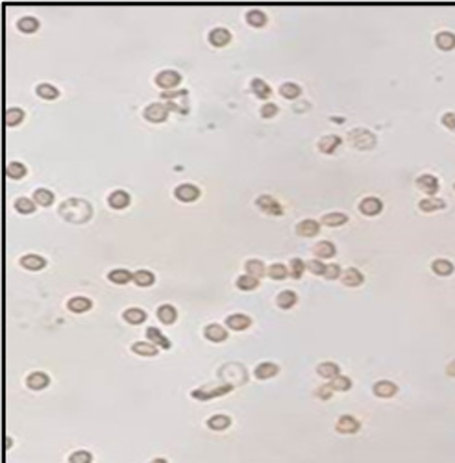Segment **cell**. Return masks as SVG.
<instances>
[{
  "label": "cell",
  "mask_w": 455,
  "mask_h": 463,
  "mask_svg": "<svg viewBox=\"0 0 455 463\" xmlns=\"http://www.w3.org/2000/svg\"><path fill=\"white\" fill-rule=\"evenodd\" d=\"M132 350L139 356H155L157 354V346H155L154 343H145V341H137V343H134V345H132Z\"/></svg>",
  "instance_id": "obj_33"
},
{
  "label": "cell",
  "mask_w": 455,
  "mask_h": 463,
  "mask_svg": "<svg viewBox=\"0 0 455 463\" xmlns=\"http://www.w3.org/2000/svg\"><path fill=\"white\" fill-rule=\"evenodd\" d=\"M316 372L322 378H332L333 380L335 376H339V365L333 363V361H324V363H320V365L316 367Z\"/></svg>",
  "instance_id": "obj_29"
},
{
  "label": "cell",
  "mask_w": 455,
  "mask_h": 463,
  "mask_svg": "<svg viewBox=\"0 0 455 463\" xmlns=\"http://www.w3.org/2000/svg\"><path fill=\"white\" fill-rule=\"evenodd\" d=\"M332 391H333L332 385H320V388L316 389V397H318V399L326 400V399H329V397H332Z\"/></svg>",
  "instance_id": "obj_57"
},
{
  "label": "cell",
  "mask_w": 455,
  "mask_h": 463,
  "mask_svg": "<svg viewBox=\"0 0 455 463\" xmlns=\"http://www.w3.org/2000/svg\"><path fill=\"white\" fill-rule=\"evenodd\" d=\"M6 174L10 178H13V180H19V178H22L26 174V167L19 162H10L8 167H6Z\"/></svg>",
  "instance_id": "obj_42"
},
{
  "label": "cell",
  "mask_w": 455,
  "mask_h": 463,
  "mask_svg": "<svg viewBox=\"0 0 455 463\" xmlns=\"http://www.w3.org/2000/svg\"><path fill=\"white\" fill-rule=\"evenodd\" d=\"M278 113V106L274 102H267V104H263L261 106V115L265 119L267 117H274V115Z\"/></svg>",
  "instance_id": "obj_54"
},
{
  "label": "cell",
  "mask_w": 455,
  "mask_h": 463,
  "mask_svg": "<svg viewBox=\"0 0 455 463\" xmlns=\"http://www.w3.org/2000/svg\"><path fill=\"white\" fill-rule=\"evenodd\" d=\"M398 388L392 382H387V380H381V382L374 383V393L381 399H389L392 395H396Z\"/></svg>",
  "instance_id": "obj_23"
},
{
  "label": "cell",
  "mask_w": 455,
  "mask_h": 463,
  "mask_svg": "<svg viewBox=\"0 0 455 463\" xmlns=\"http://www.w3.org/2000/svg\"><path fill=\"white\" fill-rule=\"evenodd\" d=\"M252 91L256 93V97H259V98H268L270 97V86H268L267 82H263L261 78H254L252 80Z\"/></svg>",
  "instance_id": "obj_34"
},
{
  "label": "cell",
  "mask_w": 455,
  "mask_h": 463,
  "mask_svg": "<svg viewBox=\"0 0 455 463\" xmlns=\"http://www.w3.org/2000/svg\"><path fill=\"white\" fill-rule=\"evenodd\" d=\"M178 313L176 310H174V306H171V304H163V306L157 307V319H159L163 324H172L174 321H176Z\"/></svg>",
  "instance_id": "obj_24"
},
{
  "label": "cell",
  "mask_w": 455,
  "mask_h": 463,
  "mask_svg": "<svg viewBox=\"0 0 455 463\" xmlns=\"http://www.w3.org/2000/svg\"><path fill=\"white\" fill-rule=\"evenodd\" d=\"M150 463H167V459H163V458H155V459H152Z\"/></svg>",
  "instance_id": "obj_59"
},
{
  "label": "cell",
  "mask_w": 455,
  "mask_h": 463,
  "mask_svg": "<svg viewBox=\"0 0 455 463\" xmlns=\"http://www.w3.org/2000/svg\"><path fill=\"white\" fill-rule=\"evenodd\" d=\"M417 185L422 189L426 195H429V197L439 191V180H437L433 174H422V176H418Z\"/></svg>",
  "instance_id": "obj_9"
},
{
  "label": "cell",
  "mask_w": 455,
  "mask_h": 463,
  "mask_svg": "<svg viewBox=\"0 0 455 463\" xmlns=\"http://www.w3.org/2000/svg\"><path fill=\"white\" fill-rule=\"evenodd\" d=\"M252 324V319L248 317V315H242V313H235V315H230V317L226 319V326L230 330H246L248 326Z\"/></svg>",
  "instance_id": "obj_11"
},
{
  "label": "cell",
  "mask_w": 455,
  "mask_h": 463,
  "mask_svg": "<svg viewBox=\"0 0 455 463\" xmlns=\"http://www.w3.org/2000/svg\"><path fill=\"white\" fill-rule=\"evenodd\" d=\"M296 300H298V296H296L295 291H283V293L278 295V306L283 307V310L293 307L296 304Z\"/></svg>",
  "instance_id": "obj_39"
},
{
  "label": "cell",
  "mask_w": 455,
  "mask_h": 463,
  "mask_svg": "<svg viewBox=\"0 0 455 463\" xmlns=\"http://www.w3.org/2000/svg\"><path fill=\"white\" fill-rule=\"evenodd\" d=\"M109 280L113 282V284H128L130 280H134V276H132V273L126 269H113L111 273H109V276H107Z\"/></svg>",
  "instance_id": "obj_35"
},
{
  "label": "cell",
  "mask_w": 455,
  "mask_h": 463,
  "mask_svg": "<svg viewBox=\"0 0 455 463\" xmlns=\"http://www.w3.org/2000/svg\"><path fill=\"white\" fill-rule=\"evenodd\" d=\"M431 269L439 276H450L453 273V263L448 261V259H435L431 263Z\"/></svg>",
  "instance_id": "obj_31"
},
{
  "label": "cell",
  "mask_w": 455,
  "mask_h": 463,
  "mask_svg": "<svg viewBox=\"0 0 455 463\" xmlns=\"http://www.w3.org/2000/svg\"><path fill=\"white\" fill-rule=\"evenodd\" d=\"M446 372H448V374H450V376H455V360L451 361L450 365L446 367Z\"/></svg>",
  "instance_id": "obj_58"
},
{
  "label": "cell",
  "mask_w": 455,
  "mask_h": 463,
  "mask_svg": "<svg viewBox=\"0 0 455 463\" xmlns=\"http://www.w3.org/2000/svg\"><path fill=\"white\" fill-rule=\"evenodd\" d=\"M134 282L141 287H148V286L154 284V275H152L150 271H145V269L137 271V273L134 275Z\"/></svg>",
  "instance_id": "obj_44"
},
{
  "label": "cell",
  "mask_w": 455,
  "mask_h": 463,
  "mask_svg": "<svg viewBox=\"0 0 455 463\" xmlns=\"http://www.w3.org/2000/svg\"><path fill=\"white\" fill-rule=\"evenodd\" d=\"M348 141L359 150H370L376 145V135L366 128H354L350 130Z\"/></svg>",
  "instance_id": "obj_2"
},
{
  "label": "cell",
  "mask_w": 455,
  "mask_h": 463,
  "mask_svg": "<svg viewBox=\"0 0 455 463\" xmlns=\"http://www.w3.org/2000/svg\"><path fill=\"white\" fill-rule=\"evenodd\" d=\"M231 33L226 30V28H213L209 32V43L213 47H224V45L230 43Z\"/></svg>",
  "instance_id": "obj_12"
},
{
  "label": "cell",
  "mask_w": 455,
  "mask_h": 463,
  "mask_svg": "<svg viewBox=\"0 0 455 463\" xmlns=\"http://www.w3.org/2000/svg\"><path fill=\"white\" fill-rule=\"evenodd\" d=\"M169 115V108L167 104H159V102H154L150 106L145 108V119L150 121V123H163Z\"/></svg>",
  "instance_id": "obj_4"
},
{
  "label": "cell",
  "mask_w": 455,
  "mask_h": 463,
  "mask_svg": "<svg viewBox=\"0 0 455 463\" xmlns=\"http://www.w3.org/2000/svg\"><path fill=\"white\" fill-rule=\"evenodd\" d=\"M182 82V76H180V72H176V70H161V72H157V76H155V84L159 87H163V89H171V87L178 86Z\"/></svg>",
  "instance_id": "obj_5"
},
{
  "label": "cell",
  "mask_w": 455,
  "mask_h": 463,
  "mask_svg": "<svg viewBox=\"0 0 455 463\" xmlns=\"http://www.w3.org/2000/svg\"><path fill=\"white\" fill-rule=\"evenodd\" d=\"M246 21H248V24H252V26H263V24L267 22V15H265L261 10H250L246 13Z\"/></svg>",
  "instance_id": "obj_45"
},
{
  "label": "cell",
  "mask_w": 455,
  "mask_h": 463,
  "mask_svg": "<svg viewBox=\"0 0 455 463\" xmlns=\"http://www.w3.org/2000/svg\"><path fill=\"white\" fill-rule=\"evenodd\" d=\"M91 213V204L84 199H69L59 206V215L70 222H86Z\"/></svg>",
  "instance_id": "obj_1"
},
{
  "label": "cell",
  "mask_w": 455,
  "mask_h": 463,
  "mask_svg": "<svg viewBox=\"0 0 455 463\" xmlns=\"http://www.w3.org/2000/svg\"><path fill=\"white\" fill-rule=\"evenodd\" d=\"M91 459H93L91 452H87V450H76L74 454H70L69 463H91Z\"/></svg>",
  "instance_id": "obj_51"
},
{
  "label": "cell",
  "mask_w": 455,
  "mask_h": 463,
  "mask_svg": "<svg viewBox=\"0 0 455 463\" xmlns=\"http://www.w3.org/2000/svg\"><path fill=\"white\" fill-rule=\"evenodd\" d=\"M363 275H361V271L354 269V267H350V269H346L343 273V284L348 287H357L363 284Z\"/></svg>",
  "instance_id": "obj_19"
},
{
  "label": "cell",
  "mask_w": 455,
  "mask_h": 463,
  "mask_svg": "<svg viewBox=\"0 0 455 463\" xmlns=\"http://www.w3.org/2000/svg\"><path fill=\"white\" fill-rule=\"evenodd\" d=\"M146 337L150 339V343H154V345H159L161 349H171V341L167 339L165 335L161 334L159 330L154 328V326H150V328H146Z\"/></svg>",
  "instance_id": "obj_25"
},
{
  "label": "cell",
  "mask_w": 455,
  "mask_h": 463,
  "mask_svg": "<svg viewBox=\"0 0 455 463\" xmlns=\"http://www.w3.org/2000/svg\"><path fill=\"white\" fill-rule=\"evenodd\" d=\"M15 210L19 211V213L28 215V213H33V211H35V204H33L30 199H26V197H21V199H17V202H15Z\"/></svg>",
  "instance_id": "obj_48"
},
{
  "label": "cell",
  "mask_w": 455,
  "mask_h": 463,
  "mask_svg": "<svg viewBox=\"0 0 455 463\" xmlns=\"http://www.w3.org/2000/svg\"><path fill=\"white\" fill-rule=\"evenodd\" d=\"M254 374H256V378H259V380H267V378H272V376H276V374H278V365H276V363H268V361H265V363H259V365L256 367Z\"/></svg>",
  "instance_id": "obj_20"
},
{
  "label": "cell",
  "mask_w": 455,
  "mask_h": 463,
  "mask_svg": "<svg viewBox=\"0 0 455 463\" xmlns=\"http://www.w3.org/2000/svg\"><path fill=\"white\" fill-rule=\"evenodd\" d=\"M453 187H455V183H453Z\"/></svg>",
  "instance_id": "obj_60"
},
{
  "label": "cell",
  "mask_w": 455,
  "mask_h": 463,
  "mask_svg": "<svg viewBox=\"0 0 455 463\" xmlns=\"http://www.w3.org/2000/svg\"><path fill=\"white\" fill-rule=\"evenodd\" d=\"M246 271L248 275L256 276V278H261L263 275H267V269H265V263H263L261 259H248L246 261Z\"/></svg>",
  "instance_id": "obj_36"
},
{
  "label": "cell",
  "mask_w": 455,
  "mask_h": 463,
  "mask_svg": "<svg viewBox=\"0 0 455 463\" xmlns=\"http://www.w3.org/2000/svg\"><path fill=\"white\" fill-rule=\"evenodd\" d=\"M178 97H187V91L185 89H180V91H163L161 93V98L171 102L172 98H178Z\"/></svg>",
  "instance_id": "obj_55"
},
{
  "label": "cell",
  "mask_w": 455,
  "mask_h": 463,
  "mask_svg": "<svg viewBox=\"0 0 455 463\" xmlns=\"http://www.w3.org/2000/svg\"><path fill=\"white\" fill-rule=\"evenodd\" d=\"M381 208H383V202H381L380 199H376V197H366V199L361 200V204H359V210H361V213H364V215H378L381 211Z\"/></svg>",
  "instance_id": "obj_10"
},
{
  "label": "cell",
  "mask_w": 455,
  "mask_h": 463,
  "mask_svg": "<svg viewBox=\"0 0 455 463\" xmlns=\"http://www.w3.org/2000/svg\"><path fill=\"white\" fill-rule=\"evenodd\" d=\"M279 93H281L285 98H296L300 95V86H296L293 82H287V84H281V86H279Z\"/></svg>",
  "instance_id": "obj_49"
},
{
  "label": "cell",
  "mask_w": 455,
  "mask_h": 463,
  "mask_svg": "<svg viewBox=\"0 0 455 463\" xmlns=\"http://www.w3.org/2000/svg\"><path fill=\"white\" fill-rule=\"evenodd\" d=\"M257 206H259L263 211L270 213V215H281V213H283L281 204H279L274 197H268V195H261V197L257 199Z\"/></svg>",
  "instance_id": "obj_7"
},
{
  "label": "cell",
  "mask_w": 455,
  "mask_h": 463,
  "mask_svg": "<svg viewBox=\"0 0 455 463\" xmlns=\"http://www.w3.org/2000/svg\"><path fill=\"white\" fill-rule=\"evenodd\" d=\"M33 200L41 206H50L52 204V200H54V195H52V191H49V189L39 187V189L33 191Z\"/></svg>",
  "instance_id": "obj_40"
},
{
  "label": "cell",
  "mask_w": 455,
  "mask_h": 463,
  "mask_svg": "<svg viewBox=\"0 0 455 463\" xmlns=\"http://www.w3.org/2000/svg\"><path fill=\"white\" fill-rule=\"evenodd\" d=\"M17 28L24 33H32L39 28V21L35 17H22V19H19V22H17Z\"/></svg>",
  "instance_id": "obj_38"
},
{
  "label": "cell",
  "mask_w": 455,
  "mask_h": 463,
  "mask_svg": "<svg viewBox=\"0 0 455 463\" xmlns=\"http://www.w3.org/2000/svg\"><path fill=\"white\" fill-rule=\"evenodd\" d=\"M231 425V419L228 417V415H213L211 419L208 420V426L211 428V430H226L228 426Z\"/></svg>",
  "instance_id": "obj_32"
},
{
  "label": "cell",
  "mask_w": 455,
  "mask_h": 463,
  "mask_svg": "<svg viewBox=\"0 0 455 463\" xmlns=\"http://www.w3.org/2000/svg\"><path fill=\"white\" fill-rule=\"evenodd\" d=\"M257 286H259V278L252 275H244L237 278V287L242 291H254L257 289Z\"/></svg>",
  "instance_id": "obj_37"
},
{
  "label": "cell",
  "mask_w": 455,
  "mask_h": 463,
  "mask_svg": "<svg viewBox=\"0 0 455 463\" xmlns=\"http://www.w3.org/2000/svg\"><path fill=\"white\" fill-rule=\"evenodd\" d=\"M435 43L440 50H451L455 47V33L451 32H440L435 37Z\"/></svg>",
  "instance_id": "obj_28"
},
{
  "label": "cell",
  "mask_w": 455,
  "mask_h": 463,
  "mask_svg": "<svg viewBox=\"0 0 455 463\" xmlns=\"http://www.w3.org/2000/svg\"><path fill=\"white\" fill-rule=\"evenodd\" d=\"M122 317H124V321L130 324H141V323H145L146 313L143 312L141 307H128V310L122 313Z\"/></svg>",
  "instance_id": "obj_27"
},
{
  "label": "cell",
  "mask_w": 455,
  "mask_h": 463,
  "mask_svg": "<svg viewBox=\"0 0 455 463\" xmlns=\"http://www.w3.org/2000/svg\"><path fill=\"white\" fill-rule=\"evenodd\" d=\"M91 306H93L91 300L86 298V296H72V298L67 302V307L74 313H84V312H87V310H91Z\"/></svg>",
  "instance_id": "obj_21"
},
{
  "label": "cell",
  "mask_w": 455,
  "mask_h": 463,
  "mask_svg": "<svg viewBox=\"0 0 455 463\" xmlns=\"http://www.w3.org/2000/svg\"><path fill=\"white\" fill-rule=\"evenodd\" d=\"M318 230H320V226H318V222L313 221V219H304V221H300L296 224V232H298V236H302V237H313L318 234Z\"/></svg>",
  "instance_id": "obj_14"
},
{
  "label": "cell",
  "mask_w": 455,
  "mask_h": 463,
  "mask_svg": "<svg viewBox=\"0 0 455 463\" xmlns=\"http://www.w3.org/2000/svg\"><path fill=\"white\" fill-rule=\"evenodd\" d=\"M305 271V263L302 261L300 258H293L289 263V275L293 276V278H300L302 275H304Z\"/></svg>",
  "instance_id": "obj_50"
},
{
  "label": "cell",
  "mask_w": 455,
  "mask_h": 463,
  "mask_svg": "<svg viewBox=\"0 0 455 463\" xmlns=\"http://www.w3.org/2000/svg\"><path fill=\"white\" fill-rule=\"evenodd\" d=\"M26 385L33 391H39V389H45L49 385V376L45 372H32L28 374L26 378Z\"/></svg>",
  "instance_id": "obj_17"
},
{
  "label": "cell",
  "mask_w": 455,
  "mask_h": 463,
  "mask_svg": "<svg viewBox=\"0 0 455 463\" xmlns=\"http://www.w3.org/2000/svg\"><path fill=\"white\" fill-rule=\"evenodd\" d=\"M21 265L28 271H41L47 265V259L37 256V254H26L21 258Z\"/></svg>",
  "instance_id": "obj_15"
},
{
  "label": "cell",
  "mask_w": 455,
  "mask_h": 463,
  "mask_svg": "<svg viewBox=\"0 0 455 463\" xmlns=\"http://www.w3.org/2000/svg\"><path fill=\"white\" fill-rule=\"evenodd\" d=\"M203 335H205L209 341H213V343H220V341H224L226 337H228V332H226L220 324L213 323V324H208V326H205Z\"/></svg>",
  "instance_id": "obj_16"
},
{
  "label": "cell",
  "mask_w": 455,
  "mask_h": 463,
  "mask_svg": "<svg viewBox=\"0 0 455 463\" xmlns=\"http://www.w3.org/2000/svg\"><path fill=\"white\" fill-rule=\"evenodd\" d=\"M35 93H37L41 98H47V100H54V98H58V95H59L58 89L54 86H50V84H39V86L35 87Z\"/></svg>",
  "instance_id": "obj_41"
},
{
  "label": "cell",
  "mask_w": 455,
  "mask_h": 463,
  "mask_svg": "<svg viewBox=\"0 0 455 463\" xmlns=\"http://www.w3.org/2000/svg\"><path fill=\"white\" fill-rule=\"evenodd\" d=\"M267 273H268V276H270L272 280H283L285 276L289 275V269H287L283 263H272L267 269Z\"/></svg>",
  "instance_id": "obj_43"
},
{
  "label": "cell",
  "mask_w": 455,
  "mask_h": 463,
  "mask_svg": "<svg viewBox=\"0 0 455 463\" xmlns=\"http://www.w3.org/2000/svg\"><path fill=\"white\" fill-rule=\"evenodd\" d=\"M446 206V202L442 199H437V197H426L418 202V208L422 211H435V210H442Z\"/></svg>",
  "instance_id": "obj_26"
},
{
  "label": "cell",
  "mask_w": 455,
  "mask_h": 463,
  "mask_svg": "<svg viewBox=\"0 0 455 463\" xmlns=\"http://www.w3.org/2000/svg\"><path fill=\"white\" fill-rule=\"evenodd\" d=\"M341 145V137L339 135H324L318 141V150L324 152V154H332L335 152V148Z\"/></svg>",
  "instance_id": "obj_18"
},
{
  "label": "cell",
  "mask_w": 455,
  "mask_h": 463,
  "mask_svg": "<svg viewBox=\"0 0 455 463\" xmlns=\"http://www.w3.org/2000/svg\"><path fill=\"white\" fill-rule=\"evenodd\" d=\"M324 276H326L327 280H335V278H339L341 276V267H339L337 263H332L326 267V273H324Z\"/></svg>",
  "instance_id": "obj_53"
},
{
  "label": "cell",
  "mask_w": 455,
  "mask_h": 463,
  "mask_svg": "<svg viewBox=\"0 0 455 463\" xmlns=\"http://www.w3.org/2000/svg\"><path fill=\"white\" fill-rule=\"evenodd\" d=\"M313 252L315 256H318L320 259H326V258H333L335 256V245L332 241H318L313 247Z\"/></svg>",
  "instance_id": "obj_22"
},
{
  "label": "cell",
  "mask_w": 455,
  "mask_h": 463,
  "mask_svg": "<svg viewBox=\"0 0 455 463\" xmlns=\"http://www.w3.org/2000/svg\"><path fill=\"white\" fill-rule=\"evenodd\" d=\"M174 197L182 202H193L200 197V191L198 187H194L193 183H182L174 189Z\"/></svg>",
  "instance_id": "obj_6"
},
{
  "label": "cell",
  "mask_w": 455,
  "mask_h": 463,
  "mask_svg": "<svg viewBox=\"0 0 455 463\" xmlns=\"http://www.w3.org/2000/svg\"><path fill=\"white\" fill-rule=\"evenodd\" d=\"M346 221H348V217L344 215V213H341V211H332V213H326V215L322 217V222L326 226H341Z\"/></svg>",
  "instance_id": "obj_30"
},
{
  "label": "cell",
  "mask_w": 455,
  "mask_h": 463,
  "mask_svg": "<svg viewBox=\"0 0 455 463\" xmlns=\"http://www.w3.org/2000/svg\"><path fill=\"white\" fill-rule=\"evenodd\" d=\"M359 420L355 419V417H352V415H343V417H339L337 425H335V428H337L339 434H355V432L359 430Z\"/></svg>",
  "instance_id": "obj_8"
},
{
  "label": "cell",
  "mask_w": 455,
  "mask_h": 463,
  "mask_svg": "<svg viewBox=\"0 0 455 463\" xmlns=\"http://www.w3.org/2000/svg\"><path fill=\"white\" fill-rule=\"evenodd\" d=\"M442 124H444L446 128L455 130V113L453 111H448V113L442 115Z\"/></svg>",
  "instance_id": "obj_56"
},
{
  "label": "cell",
  "mask_w": 455,
  "mask_h": 463,
  "mask_svg": "<svg viewBox=\"0 0 455 463\" xmlns=\"http://www.w3.org/2000/svg\"><path fill=\"white\" fill-rule=\"evenodd\" d=\"M231 391V385L230 383H224V385H211V388H200L196 391H193V399H198V400H208V399H213V397H219V395H226Z\"/></svg>",
  "instance_id": "obj_3"
},
{
  "label": "cell",
  "mask_w": 455,
  "mask_h": 463,
  "mask_svg": "<svg viewBox=\"0 0 455 463\" xmlns=\"http://www.w3.org/2000/svg\"><path fill=\"white\" fill-rule=\"evenodd\" d=\"M107 202H109V206L115 208V210H122V208H126V206L130 204V195L126 193V191H122V189H115V191L107 197Z\"/></svg>",
  "instance_id": "obj_13"
},
{
  "label": "cell",
  "mask_w": 455,
  "mask_h": 463,
  "mask_svg": "<svg viewBox=\"0 0 455 463\" xmlns=\"http://www.w3.org/2000/svg\"><path fill=\"white\" fill-rule=\"evenodd\" d=\"M24 119V111H22L21 108H8V111H6V123H8V126H15V124H19Z\"/></svg>",
  "instance_id": "obj_46"
},
{
  "label": "cell",
  "mask_w": 455,
  "mask_h": 463,
  "mask_svg": "<svg viewBox=\"0 0 455 463\" xmlns=\"http://www.w3.org/2000/svg\"><path fill=\"white\" fill-rule=\"evenodd\" d=\"M329 385H332L333 391H348V389L352 388V380H350L348 376H343V374H339V376L333 378Z\"/></svg>",
  "instance_id": "obj_47"
},
{
  "label": "cell",
  "mask_w": 455,
  "mask_h": 463,
  "mask_svg": "<svg viewBox=\"0 0 455 463\" xmlns=\"http://www.w3.org/2000/svg\"><path fill=\"white\" fill-rule=\"evenodd\" d=\"M305 267H307L313 275H324V273H326V265L322 263L320 259H309V261L305 263Z\"/></svg>",
  "instance_id": "obj_52"
}]
</instances>
